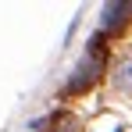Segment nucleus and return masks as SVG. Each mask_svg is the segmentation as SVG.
<instances>
[{"label": "nucleus", "mask_w": 132, "mask_h": 132, "mask_svg": "<svg viewBox=\"0 0 132 132\" xmlns=\"http://www.w3.org/2000/svg\"><path fill=\"white\" fill-rule=\"evenodd\" d=\"M100 64H104V39H100V36H93V39H89V50H86V57H82L79 71H75V79L68 82V89H71V93H79L82 86H89V82L96 79Z\"/></svg>", "instance_id": "1"}, {"label": "nucleus", "mask_w": 132, "mask_h": 132, "mask_svg": "<svg viewBox=\"0 0 132 132\" xmlns=\"http://www.w3.org/2000/svg\"><path fill=\"white\" fill-rule=\"evenodd\" d=\"M129 14H132V4H107V7H104L100 25H104V29H118V25L125 22Z\"/></svg>", "instance_id": "2"}, {"label": "nucleus", "mask_w": 132, "mask_h": 132, "mask_svg": "<svg viewBox=\"0 0 132 132\" xmlns=\"http://www.w3.org/2000/svg\"><path fill=\"white\" fill-rule=\"evenodd\" d=\"M114 86L125 89V93H132V61H125V64L114 71Z\"/></svg>", "instance_id": "3"}]
</instances>
